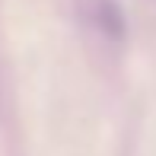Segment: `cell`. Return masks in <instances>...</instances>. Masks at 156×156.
Segmentation results:
<instances>
[]
</instances>
